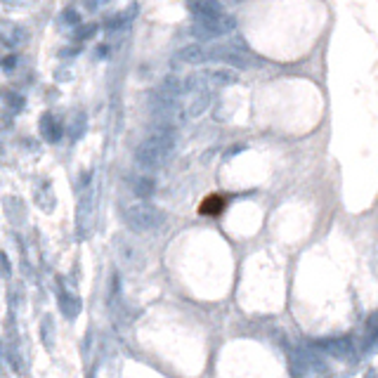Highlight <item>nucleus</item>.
<instances>
[{
  "instance_id": "nucleus-1",
  "label": "nucleus",
  "mask_w": 378,
  "mask_h": 378,
  "mask_svg": "<svg viewBox=\"0 0 378 378\" xmlns=\"http://www.w3.org/2000/svg\"><path fill=\"white\" fill-rule=\"evenodd\" d=\"M175 149V130L173 128H154L149 137H144L142 144L135 151V161L144 170H156L168 161V156Z\"/></svg>"
},
{
  "instance_id": "nucleus-2",
  "label": "nucleus",
  "mask_w": 378,
  "mask_h": 378,
  "mask_svg": "<svg viewBox=\"0 0 378 378\" xmlns=\"http://www.w3.org/2000/svg\"><path fill=\"white\" fill-rule=\"evenodd\" d=\"M163 220H165V215H163L156 206H151V203H147V201L130 203L126 208V225L132 232H137V234L159 230L163 225Z\"/></svg>"
},
{
  "instance_id": "nucleus-3",
  "label": "nucleus",
  "mask_w": 378,
  "mask_h": 378,
  "mask_svg": "<svg viewBox=\"0 0 378 378\" xmlns=\"http://www.w3.org/2000/svg\"><path fill=\"white\" fill-rule=\"evenodd\" d=\"M206 59H211V62H225V64H230L234 69H248V66H253V57L241 40L220 43V45H213V48H206Z\"/></svg>"
},
{
  "instance_id": "nucleus-4",
  "label": "nucleus",
  "mask_w": 378,
  "mask_h": 378,
  "mask_svg": "<svg viewBox=\"0 0 378 378\" xmlns=\"http://www.w3.org/2000/svg\"><path fill=\"white\" fill-rule=\"evenodd\" d=\"M234 29H236V19L222 12V15H217L213 19H201L197 26H194V36L201 38V40H211V38L227 36Z\"/></svg>"
},
{
  "instance_id": "nucleus-5",
  "label": "nucleus",
  "mask_w": 378,
  "mask_h": 378,
  "mask_svg": "<svg viewBox=\"0 0 378 378\" xmlns=\"http://www.w3.org/2000/svg\"><path fill=\"white\" fill-rule=\"evenodd\" d=\"M118 255H121V263L126 267H130V270H142L144 263H147L142 248L135 241H130V239H121L118 241Z\"/></svg>"
},
{
  "instance_id": "nucleus-6",
  "label": "nucleus",
  "mask_w": 378,
  "mask_h": 378,
  "mask_svg": "<svg viewBox=\"0 0 378 378\" xmlns=\"http://www.w3.org/2000/svg\"><path fill=\"white\" fill-rule=\"evenodd\" d=\"M198 78H206L215 85H234L239 83V73L232 66H211V69H201Z\"/></svg>"
},
{
  "instance_id": "nucleus-7",
  "label": "nucleus",
  "mask_w": 378,
  "mask_h": 378,
  "mask_svg": "<svg viewBox=\"0 0 378 378\" xmlns=\"http://www.w3.org/2000/svg\"><path fill=\"white\" fill-rule=\"evenodd\" d=\"M189 12L197 17V21L213 19L217 15H222V2L220 0H192L189 2Z\"/></svg>"
},
{
  "instance_id": "nucleus-8",
  "label": "nucleus",
  "mask_w": 378,
  "mask_h": 378,
  "mask_svg": "<svg viewBox=\"0 0 378 378\" xmlns=\"http://www.w3.org/2000/svg\"><path fill=\"white\" fill-rule=\"evenodd\" d=\"M175 62H180V64H201V62H206V48L198 45V43L184 45L180 52L175 54Z\"/></svg>"
},
{
  "instance_id": "nucleus-9",
  "label": "nucleus",
  "mask_w": 378,
  "mask_h": 378,
  "mask_svg": "<svg viewBox=\"0 0 378 378\" xmlns=\"http://www.w3.org/2000/svg\"><path fill=\"white\" fill-rule=\"evenodd\" d=\"M211 104V90L208 88H197L192 92V102L187 107V116H201Z\"/></svg>"
},
{
  "instance_id": "nucleus-10",
  "label": "nucleus",
  "mask_w": 378,
  "mask_h": 378,
  "mask_svg": "<svg viewBox=\"0 0 378 378\" xmlns=\"http://www.w3.org/2000/svg\"><path fill=\"white\" fill-rule=\"evenodd\" d=\"M40 135L48 142H59L62 140V126H59V121L54 118L52 114H45L40 118Z\"/></svg>"
},
{
  "instance_id": "nucleus-11",
  "label": "nucleus",
  "mask_w": 378,
  "mask_h": 378,
  "mask_svg": "<svg viewBox=\"0 0 378 378\" xmlns=\"http://www.w3.org/2000/svg\"><path fill=\"white\" fill-rule=\"evenodd\" d=\"M154 189H156L154 178H149V175H137V178H132V192L140 198H149L154 194Z\"/></svg>"
},
{
  "instance_id": "nucleus-12",
  "label": "nucleus",
  "mask_w": 378,
  "mask_h": 378,
  "mask_svg": "<svg viewBox=\"0 0 378 378\" xmlns=\"http://www.w3.org/2000/svg\"><path fill=\"white\" fill-rule=\"evenodd\" d=\"M159 90H163L165 95H173V97H182L184 95V78L180 76H165L159 85Z\"/></svg>"
},
{
  "instance_id": "nucleus-13",
  "label": "nucleus",
  "mask_w": 378,
  "mask_h": 378,
  "mask_svg": "<svg viewBox=\"0 0 378 378\" xmlns=\"http://www.w3.org/2000/svg\"><path fill=\"white\" fill-rule=\"evenodd\" d=\"M222 208H225V197L213 194V197H208L201 206H198V213H201V215H220Z\"/></svg>"
},
{
  "instance_id": "nucleus-14",
  "label": "nucleus",
  "mask_w": 378,
  "mask_h": 378,
  "mask_svg": "<svg viewBox=\"0 0 378 378\" xmlns=\"http://www.w3.org/2000/svg\"><path fill=\"white\" fill-rule=\"evenodd\" d=\"M59 305H62V312L73 319V317H78V312H81V305H78V298L71 296V293H62L59 296Z\"/></svg>"
},
{
  "instance_id": "nucleus-15",
  "label": "nucleus",
  "mask_w": 378,
  "mask_h": 378,
  "mask_svg": "<svg viewBox=\"0 0 378 378\" xmlns=\"http://www.w3.org/2000/svg\"><path fill=\"white\" fill-rule=\"evenodd\" d=\"M40 331H43V345H45V347H52V331H54L52 317H43Z\"/></svg>"
},
{
  "instance_id": "nucleus-16",
  "label": "nucleus",
  "mask_w": 378,
  "mask_h": 378,
  "mask_svg": "<svg viewBox=\"0 0 378 378\" xmlns=\"http://www.w3.org/2000/svg\"><path fill=\"white\" fill-rule=\"evenodd\" d=\"M95 31H97V26H95V24H90V26H83V29L76 33V40H88V38L95 36Z\"/></svg>"
},
{
  "instance_id": "nucleus-17",
  "label": "nucleus",
  "mask_w": 378,
  "mask_h": 378,
  "mask_svg": "<svg viewBox=\"0 0 378 378\" xmlns=\"http://www.w3.org/2000/svg\"><path fill=\"white\" fill-rule=\"evenodd\" d=\"M0 274H2V277H10V274H12V265H10L7 255L2 251H0Z\"/></svg>"
},
{
  "instance_id": "nucleus-18",
  "label": "nucleus",
  "mask_w": 378,
  "mask_h": 378,
  "mask_svg": "<svg viewBox=\"0 0 378 378\" xmlns=\"http://www.w3.org/2000/svg\"><path fill=\"white\" fill-rule=\"evenodd\" d=\"M7 107H12L19 111V109L24 107V99H21L19 95H10V97H7Z\"/></svg>"
},
{
  "instance_id": "nucleus-19",
  "label": "nucleus",
  "mask_w": 378,
  "mask_h": 378,
  "mask_svg": "<svg viewBox=\"0 0 378 378\" xmlns=\"http://www.w3.org/2000/svg\"><path fill=\"white\" fill-rule=\"evenodd\" d=\"M64 19L71 21V26H78V24H81V19H78V15H76L73 10H66V12H64Z\"/></svg>"
},
{
  "instance_id": "nucleus-20",
  "label": "nucleus",
  "mask_w": 378,
  "mask_h": 378,
  "mask_svg": "<svg viewBox=\"0 0 378 378\" xmlns=\"http://www.w3.org/2000/svg\"><path fill=\"white\" fill-rule=\"evenodd\" d=\"M2 66H5V71H12L17 66V57H5V64Z\"/></svg>"
}]
</instances>
